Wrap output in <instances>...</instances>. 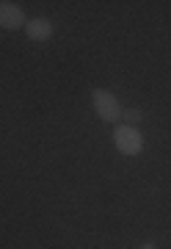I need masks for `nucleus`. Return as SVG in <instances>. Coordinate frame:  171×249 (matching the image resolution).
Here are the masks:
<instances>
[{
	"label": "nucleus",
	"instance_id": "obj_5",
	"mask_svg": "<svg viewBox=\"0 0 171 249\" xmlns=\"http://www.w3.org/2000/svg\"><path fill=\"white\" fill-rule=\"evenodd\" d=\"M122 116L127 119L124 124H133V127H135V122H141V119H144V114H141V108H127V111H122Z\"/></svg>",
	"mask_w": 171,
	"mask_h": 249
},
{
	"label": "nucleus",
	"instance_id": "obj_1",
	"mask_svg": "<svg viewBox=\"0 0 171 249\" xmlns=\"http://www.w3.org/2000/svg\"><path fill=\"white\" fill-rule=\"evenodd\" d=\"M91 106H94V111H97V116L102 119V122H119L122 119V103L116 100V94L108 89H91Z\"/></svg>",
	"mask_w": 171,
	"mask_h": 249
},
{
	"label": "nucleus",
	"instance_id": "obj_6",
	"mask_svg": "<svg viewBox=\"0 0 171 249\" xmlns=\"http://www.w3.org/2000/svg\"><path fill=\"white\" fill-rule=\"evenodd\" d=\"M138 249H157V247H155L152 241H149V244H141V247H138Z\"/></svg>",
	"mask_w": 171,
	"mask_h": 249
},
{
	"label": "nucleus",
	"instance_id": "obj_4",
	"mask_svg": "<svg viewBox=\"0 0 171 249\" xmlns=\"http://www.w3.org/2000/svg\"><path fill=\"white\" fill-rule=\"evenodd\" d=\"M25 36L31 42H47L53 36V22L45 17H36V19H28L25 22Z\"/></svg>",
	"mask_w": 171,
	"mask_h": 249
},
{
	"label": "nucleus",
	"instance_id": "obj_2",
	"mask_svg": "<svg viewBox=\"0 0 171 249\" xmlns=\"http://www.w3.org/2000/svg\"><path fill=\"white\" fill-rule=\"evenodd\" d=\"M113 144H116V150L122 155H141L144 152V136L138 127L133 124H116V130H113Z\"/></svg>",
	"mask_w": 171,
	"mask_h": 249
},
{
	"label": "nucleus",
	"instance_id": "obj_3",
	"mask_svg": "<svg viewBox=\"0 0 171 249\" xmlns=\"http://www.w3.org/2000/svg\"><path fill=\"white\" fill-rule=\"evenodd\" d=\"M25 11L22 6L11 3V0H0V28L6 31H17V28H25Z\"/></svg>",
	"mask_w": 171,
	"mask_h": 249
}]
</instances>
